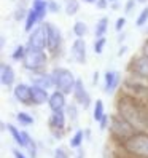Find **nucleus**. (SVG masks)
<instances>
[{
    "mask_svg": "<svg viewBox=\"0 0 148 158\" xmlns=\"http://www.w3.org/2000/svg\"><path fill=\"white\" fill-rule=\"evenodd\" d=\"M118 115L124 118L137 133L148 134V104L131 94L118 99Z\"/></svg>",
    "mask_w": 148,
    "mask_h": 158,
    "instance_id": "f257e3e1",
    "label": "nucleus"
},
{
    "mask_svg": "<svg viewBox=\"0 0 148 158\" xmlns=\"http://www.w3.org/2000/svg\"><path fill=\"white\" fill-rule=\"evenodd\" d=\"M121 147H123V152H126L131 156L148 158V134L146 133H135Z\"/></svg>",
    "mask_w": 148,
    "mask_h": 158,
    "instance_id": "f03ea898",
    "label": "nucleus"
},
{
    "mask_svg": "<svg viewBox=\"0 0 148 158\" xmlns=\"http://www.w3.org/2000/svg\"><path fill=\"white\" fill-rule=\"evenodd\" d=\"M110 133H112L113 139H116V141L123 145L137 131L126 122L124 118H121L119 115H113V117H110Z\"/></svg>",
    "mask_w": 148,
    "mask_h": 158,
    "instance_id": "7ed1b4c3",
    "label": "nucleus"
},
{
    "mask_svg": "<svg viewBox=\"0 0 148 158\" xmlns=\"http://www.w3.org/2000/svg\"><path fill=\"white\" fill-rule=\"evenodd\" d=\"M53 80H54V86H56L58 91H62L64 94H69V93H73L77 85V80L73 77V73L67 69H54V72L51 73Z\"/></svg>",
    "mask_w": 148,
    "mask_h": 158,
    "instance_id": "20e7f679",
    "label": "nucleus"
},
{
    "mask_svg": "<svg viewBox=\"0 0 148 158\" xmlns=\"http://www.w3.org/2000/svg\"><path fill=\"white\" fill-rule=\"evenodd\" d=\"M46 61H48V58H46V53L45 50H32V48H27L26 51V56L22 59V64L26 69L29 70H40L46 66Z\"/></svg>",
    "mask_w": 148,
    "mask_h": 158,
    "instance_id": "39448f33",
    "label": "nucleus"
},
{
    "mask_svg": "<svg viewBox=\"0 0 148 158\" xmlns=\"http://www.w3.org/2000/svg\"><path fill=\"white\" fill-rule=\"evenodd\" d=\"M43 26L46 31V37H48V51L51 54H58V51H61V46H62L61 31L53 23H45Z\"/></svg>",
    "mask_w": 148,
    "mask_h": 158,
    "instance_id": "423d86ee",
    "label": "nucleus"
},
{
    "mask_svg": "<svg viewBox=\"0 0 148 158\" xmlns=\"http://www.w3.org/2000/svg\"><path fill=\"white\" fill-rule=\"evenodd\" d=\"M27 48L32 50H45L48 48V37H46L45 26H37L35 29L30 32L29 40H27Z\"/></svg>",
    "mask_w": 148,
    "mask_h": 158,
    "instance_id": "0eeeda50",
    "label": "nucleus"
},
{
    "mask_svg": "<svg viewBox=\"0 0 148 158\" xmlns=\"http://www.w3.org/2000/svg\"><path fill=\"white\" fill-rule=\"evenodd\" d=\"M129 69H131V72L135 77L142 78V80H148V56L142 54V56L132 59Z\"/></svg>",
    "mask_w": 148,
    "mask_h": 158,
    "instance_id": "6e6552de",
    "label": "nucleus"
},
{
    "mask_svg": "<svg viewBox=\"0 0 148 158\" xmlns=\"http://www.w3.org/2000/svg\"><path fill=\"white\" fill-rule=\"evenodd\" d=\"M72 58L78 64L86 62V42H85V39H77L72 43Z\"/></svg>",
    "mask_w": 148,
    "mask_h": 158,
    "instance_id": "1a4fd4ad",
    "label": "nucleus"
},
{
    "mask_svg": "<svg viewBox=\"0 0 148 158\" xmlns=\"http://www.w3.org/2000/svg\"><path fill=\"white\" fill-rule=\"evenodd\" d=\"M14 98L21 104H32V86L26 85V83L16 85L14 86Z\"/></svg>",
    "mask_w": 148,
    "mask_h": 158,
    "instance_id": "9d476101",
    "label": "nucleus"
},
{
    "mask_svg": "<svg viewBox=\"0 0 148 158\" xmlns=\"http://www.w3.org/2000/svg\"><path fill=\"white\" fill-rule=\"evenodd\" d=\"M6 129L10 131L11 137L14 139V142L19 145V147H29L32 144V139L29 137V134H27L26 131H19L14 125H8Z\"/></svg>",
    "mask_w": 148,
    "mask_h": 158,
    "instance_id": "9b49d317",
    "label": "nucleus"
},
{
    "mask_svg": "<svg viewBox=\"0 0 148 158\" xmlns=\"http://www.w3.org/2000/svg\"><path fill=\"white\" fill-rule=\"evenodd\" d=\"M50 128L56 133V137H61L64 128H66V115L64 112H53L50 117Z\"/></svg>",
    "mask_w": 148,
    "mask_h": 158,
    "instance_id": "f8f14e48",
    "label": "nucleus"
},
{
    "mask_svg": "<svg viewBox=\"0 0 148 158\" xmlns=\"http://www.w3.org/2000/svg\"><path fill=\"white\" fill-rule=\"evenodd\" d=\"M50 109L53 112H64V107H66V94L62 91H54L53 94H50Z\"/></svg>",
    "mask_w": 148,
    "mask_h": 158,
    "instance_id": "ddd939ff",
    "label": "nucleus"
},
{
    "mask_svg": "<svg viewBox=\"0 0 148 158\" xmlns=\"http://www.w3.org/2000/svg\"><path fill=\"white\" fill-rule=\"evenodd\" d=\"M73 96H75V99L80 102L83 107H89V104H91V98H89L88 91H86V88H85V83H83L81 80H77L75 89H73Z\"/></svg>",
    "mask_w": 148,
    "mask_h": 158,
    "instance_id": "4468645a",
    "label": "nucleus"
},
{
    "mask_svg": "<svg viewBox=\"0 0 148 158\" xmlns=\"http://www.w3.org/2000/svg\"><path fill=\"white\" fill-rule=\"evenodd\" d=\"M14 78H16V73H14L13 67L3 62L2 66H0V81H2V85L3 86H11L14 83Z\"/></svg>",
    "mask_w": 148,
    "mask_h": 158,
    "instance_id": "2eb2a0df",
    "label": "nucleus"
},
{
    "mask_svg": "<svg viewBox=\"0 0 148 158\" xmlns=\"http://www.w3.org/2000/svg\"><path fill=\"white\" fill-rule=\"evenodd\" d=\"M50 101V94H48V89H43L37 85H32V104L35 106H42L45 102Z\"/></svg>",
    "mask_w": 148,
    "mask_h": 158,
    "instance_id": "dca6fc26",
    "label": "nucleus"
},
{
    "mask_svg": "<svg viewBox=\"0 0 148 158\" xmlns=\"http://www.w3.org/2000/svg\"><path fill=\"white\" fill-rule=\"evenodd\" d=\"M104 78H105V89L108 93H113L119 85V73L116 70H107Z\"/></svg>",
    "mask_w": 148,
    "mask_h": 158,
    "instance_id": "f3484780",
    "label": "nucleus"
},
{
    "mask_svg": "<svg viewBox=\"0 0 148 158\" xmlns=\"http://www.w3.org/2000/svg\"><path fill=\"white\" fill-rule=\"evenodd\" d=\"M37 23H40V18H38V15H37L32 8H30V10L27 11V15H26V24H24L26 32H32V31L35 29Z\"/></svg>",
    "mask_w": 148,
    "mask_h": 158,
    "instance_id": "a211bd4d",
    "label": "nucleus"
},
{
    "mask_svg": "<svg viewBox=\"0 0 148 158\" xmlns=\"http://www.w3.org/2000/svg\"><path fill=\"white\" fill-rule=\"evenodd\" d=\"M34 85L40 86V88H43V89H48V88L54 86L53 75H51V73H42L38 78H35V80H34Z\"/></svg>",
    "mask_w": 148,
    "mask_h": 158,
    "instance_id": "6ab92c4d",
    "label": "nucleus"
},
{
    "mask_svg": "<svg viewBox=\"0 0 148 158\" xmlns=\"http://www.w3.org/2000/svg\"><path fill=\"white\" fill-rule=\"evenodd\" d=\"M32 10L38 15L40 21H42L43 18L46 16V13H48V2H46V0H34Z\"/></svg>",
    "mask_w": 148,
    "mask_h": 158,
    "instance_id": "aec40b11",
    "label": "nucleus"
},
{
    "mask_svg": "<svg viewBox=\"0 0 148 158\" xmlns=\"http://www.w3.org/2000/svg\"><path fill=\"white\" fill-rule=\"evenodd\" d=\"M107 27H108V18H100V19L97 21L96 24V39H102V37H105L107 34Z\"/></svg>",
    "mask_w": 148,
    "mask_h": 158,
    "instance_id": "412c9836",
    "label": "nucleus"
},
{
    "mask_svg": "<svg viewBox=\"0 0 148 158\" xmlns=\"http://www.w3.org/2000/svg\"><path fill=\"white\" fill-rule=\"evenodd\" d=\"M73 34L77 35V39H85V35L88 34V26L83 21H77L73 24Z\"/></svg>",
    "mask_w": 148,
    "mask_h": 158,
    "instance_id": "4be33fe9",
    "label": "nucleus"
},
{
    "mask_svg": "<svg viewBox=\"0 0 148 158\" xmlns=\"http://www.w3.org/2000/svg\"><path fill=\"white\" fill-rule=\"evenodd\" d=\"M92 115H94V120L96 122H102V118L105 117V114H104V102L100 101V99H97L96 101V104H94V112H92Z\"/></svg>",
    "mask_w": 148,
    "mask_h": 158,
    "instance_id": "5701e85b",
    "label": "nucleus"
},
{
    "mask_svg": "<svg viewBox=\"0 0 148 158\" xmlns=\"http://www.w3.org/2000/svg\"><path fill=\"white\" fill-rule=\"evenodd\" d=\"M80 10V2L78 0H66V13L69 16H75Z\"/></svg>",
    "mask_w": 148,
    "mask_h": 158,
    "instance_id": "b1692460",
    "label": "nucleus"
},
{
    "mask_svg": "<svg viewBox=\"0 0 148 158\" xmlns=\"http://www.w3.org/2000/svg\"><path fill=\"white\" fill-rule=\"evenodd\" d=\"M26 51H27V46L18 45L16 48H14V51H13V54H11V58H13L14 61H21V59H24V56H26Z\"/></svg>",
    "mask_w": 148,
    "mask_h": 158,
    "instance_id": "393cba45",
    "label": "nucleus"
},
{
    "mask_svg": "<svg viewBox=\"0 0 148 158\" xmlns=\"http://www.w3.org/2000/svg\"><path fill=\"white\" fill-rule=\"evenodd\" d=\"M83 137H85V133H83L81 129H78V131L73 134V137L70 139V145H72L73 148H78V147L81 145V142H83Z\"/></svg>",
    "mask_w": 148,
    "mask_h": 158,
    "instance_id": "a878e982",
    "label": "nucleus"
},
{
    "mask_svg": "<svg viewBox=\"0 0 148 158\" xmlns=\"http://www.w3.org/2000/svg\"><path fill=\"white\" fill-rule=\"evenodd\" d=\"M146 23H148V6H145L143 10L140 11V15H138L137 21H135V26L137 27H143Z\"/></svg>",
    "mask_w": 148,
    "mask_h": 158,
    "instance_id": "bb28decb",
    "label": "nucleus"
},
{
    "mask_svg": "<svg viewBox=\"0 0 148 158\" xmlns=\"http://www.w3.org/2000/svg\"><path fill=\"white\" fill-rule=\"evenodd\" d=\"M18 120H19V123L24 125V126H29V125L34 123V118L29 114H26V112H19V114H18Z\"/></svg>",
    "mask_w": 148,
    "mask_h": 158,
    "instance_id": "cd10ccee",
    "label": "nucleus"
},
{
    "mask_svg": "<svg viewBox=\"0 0 148 158\" xmlns=\"http://www.w3.org/2000/svg\"><path fill=\"white\" fill-rule=\"evenodd\" d=\"M105 43H107L105 37H102V39H96V42H94V51H96L97 54H100V53L104 51V46H105Z\"/></svg>",
    "mask_w": 148,
    "mask_h": 158,
    "instance_id": "c85d7f7f",
    "label": "nucleus"
},
{
    "mask_svg": "<svg viewBox=\"0 0 148 158\" xmlns=\"http://www.w3.org/2000/svg\"><path fill=\"white\" fill-rule=\"evenodd\" d=\"M54 158H69V153L64 150L62 147H59V148L54 150Z\"/></svg>",
    "mask_w": 148,
    "mask_h": 158,
    "instance_id": "c756f323",
    "label": "nucleus"
},
{
    "mask_svg": "<svg viewBox=\"0 0 148 158\" xmlns=\"http://www.w3.org/2000/svg\"><path fill=\"white\" fill-rule=\"evenodd\" d=\"M124 24H126V18H124V16L118 18V19H116V24H115V29H116V32H121V29L124 27Z\"/></svg>",
    "mask_w": 148,
    "mask_h": 158,
    "instance_id": "7c9ffc66",
    "label": "nucleus"
},
{
    "mask_svg": "<svg viewBox=\"0 0 148 158\" xmlns=\"http://www.w3.org/2000/svg\"><path fill=\"white\" fill-rule=\"evenodd\" d=\"M48 11H51V13H58L59 11V6H58V3L54 2V0H48Z\"/></svg>",
    "mask_w": 148,
    "mask_h": 158,
    "instance_id": "2f4dec72",
    "label": "nucleus"
},
{
    "mask_svg": "<svg viewBox=\"0 0 148 158\" xmlns=\"http://www.w3.org/2000/svg\"><path fill=\"white\" fill-rule=\"evenodd\" d=\"M134 5H135V0H127L126 8H124V10H126V13H129V11H131L132 8H134Z\"/></svg>",
    "mask_w": 148,
    "mask_h": 158,
    "instance_id": "473e14b6",
    "label": "nucleus"
},
{
    "mask_svg": "<svg viewBox=\"0 0 148 158\" xmlns=\"http://www.w3.org/2000/svg\"><path fill=\"white\" fill-rule=\"evenodd\" d=\"M107 3H108V0H97V8L104 10V8H107Z\"/></svg>",
    "mask_w": 148,
    "mask_h": 158,
    "instance_id": "72a5a7b5",
    "label": "nucleus"
},
{
    "mask_svg": "<svg viewBox=\"0 0 148 158\" xmlns=\"http://www.w3.org/2000/svg\"><path fill=\"white\" fill-rule=\"evenodd\" d=\"M13 155H14V158H27L24 153H21L19 150H13Z\"/></svg>",
    "mask_w": 148,
    "mask_h": 158,
    "instance_id": "f704fd0d",
    "label": "nucleus"
},
{
    "mask_svg": "<svg viewBox=\"0 0 148 158\" xmlns=\"http://www.w3.org/2000/svg\"><path fill=\"white\" fill-rule=\"evenodd\" d=\"M107 125H108V117L105 115V117L102 118V122H100V128H107Z\"/></svg>",
    "mask_w": 148,
    "mask_h": 158,
    "instance_id": "c9c22d12",
    "label": "nucleus"
},
{
    "mask_svg": "<svg viewBox=\"0 0 148 158\" xmlns=\"http://www.w3.org/2000/svg\"><path fill=\"white\" fill-rule=\"evenodd\" d=\"M142 50H143V54H145V56H148V40L143 43V48H142Z\"/></svg>",
    "mask_w": 148,
    "mask_h": 158,
    "instance_id": "e433bc0d",
    "label": "nucleus"
},
{
    "mask_svg": "<svg viewBox=\"0 0 148 158\" xmlns=\"http://www.w3.org/2000/svg\"><path fill=\"white\" fill-rule=\"evenodd\" d=\"M83 2H86V3H94V2H97V0H83Z\"/></svg>",
    "mask_w": 148,
    "mask_h": 158,
    "instance_id": "4c0bfd02",
    "label": "nucleus"
},
{
    "mask_svg": "<svg viewBox=\"0 0 148 158\" xmlns=\"http://www.w3.org/2000/svg\"><path fill=\"white\" fill-rule=\"evenodd\" d=\"M138 3H145V2H148V0H137Z\"/></svg>",
    "mask_w": 148,
    "mask_h": 158,
    "instance_id": "58836bf2",
    "label": "nucleus"
},
{
    "mask_svg": "<svg viewBox=\"0 0 148 158\" xmlns=\"http://www.w3.org/2000/svg\"><path fill=\"white\" fill-rule=\"evenodd\" d=\"M124 158H135V156H131V155H127V156H124Z\"/></svg>",
    "mask_w": 148,
    "mask_h": 158,
    "instance_id": "ea45409f",
    "label": "nucleus"
},
{
    "mask_svg": "<svg viewBox=\"0 0 148 158\" xmlns=\"http://www.w3.org/2000/svg\"><path fill=\"white\" fill-rule=\"evenodd\" d=\"M108 2H116V0H108Z\"/></svg>",
    "mask_w": 148,
    "mask_h": 158,
    "instance_id": "a19ab883",
    "label": "nucleus"
}]
</instances>
